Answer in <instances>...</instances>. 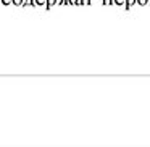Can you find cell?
I'll return each instance as SVG.
<instances>
[{"mask_svg": "<svg viewBox=\"0 0 150 147\" xmlns=\"http://www.w3.org/2000/svg\"><path fill=\"white\" fill-rule=\"evenodd\" d=\"M33 7H47L45 0H33Z\"/></svg>", "mask_w": 150, "mask_h": 147, "instance_id": "cell-1", "label": "cell"}, {"mask_svg": "<svg viewBox=\"0 0 150 147\" xmlns=\"http://www.w3.org/2000/svg\"><path fill=\"white\" fill-rule=\"evenodd\" d=\"M11 5H15V7H23L24 0H11Z\"/></svg>", "mask_w": 150, "mask_h": 147, "instance_id": "cell-2", "label": "cell"}, {"mask_svg": "<svg viewBox=\"0 0 150 147\" xmlns=\"http://www.w3.org/2000/svg\"><path fill=\"white\" fill-rule=\"evenodd\" d=\"M124 4H126V0H113V5H116V7H124Z\"/></svg>", "mask_w": 150, "mask_h": 147, "instance_id": "cell-3", "label": "cell"}, {"mask_svg": "<svg viewBox=\"0 0 150 147\" xmlns=\"http://www.w3.org/2000/svg\"><path fill=\"white\" fill-rule=\"evenodd\" d=\"M134 5H136V0H126L124 7H126V8H131V7H134Z\"/></svg>", "mask_w": 150, "mask_h": 147, "instance_id": "cell-4", "label": "cell"}, {"mask_svg": "<svg viewBox=\"0 0 150 147\" xmlns=\"http://www.w3.org/2000/svg\"><path fill=\"white\" fill-rule=\"evenodd\" d=\"M45 2H47V8L55 7V5H57V0H45Z\"/></svg>", "mask_w": 150, "mask_h": 147, "instance_id": "cell-5", "label": "cell"}, {"mask_svg": "<svg viewBox=\"0 0 150 147\" xmlns=\"http://www.w3.org/2000/svg\"><path fill=\"white\" fill-rule=\"evenodd\" d=\"M136 5H139V7H145L147 0H136Z\"/></svg>", "mask_w": 150, "mask_h": 147, "instance_id": "cell-6", "label": "cell"}, {"mask_svg": "<svg viewBox=\"0 0 150 147\" xmlns=\"http://www.w3.org/2000/svg\"><path fill=\"white\" fill-rule=\"evenodd\" d=\"M102 4H103L105 7H110V5H113V0H102Z\"/></svg>", "mask_w": 150, "mask_h": 147, "instance_id": "cell-7", "label": "cell"}, {"mask_svg": "<svg viewBox=\"0 0 150 147\" xmlns=\"http://www.w3.org/2000/svg\"><path fill=\"white\" fill-rule=\"evenodd\" d=\"M81 5L82 7H89L91 5V0H81Z\"/></svg>", "mask_w": 150, "mask_h": 147, "instance_id": "cell-8", "label": "cell"}, {"mask_svg": "<svg viewBox=\"0 0 150 147\" xmlns=\"http://www.w3.org/2000/svg\"><path fill=\"white\" fill-rule=\"evenodd\" d=\"M23 7H33V0H24V5Z\"/></svg>", "mask_w": 150, "mask_h": 147, "instance_id": "cell-9", "label": "cell"}, {"mask_svg": "<svg viewBox=\"0 0 150 147\" xmlns=\"http://www.w3.org/2000/svg\"><path fill=\"white\" fill-rule=\"evenodd\" d=\"M4 5H11V0H0Z\"/></svg>", "mask_w": 150, "mask_h": 147, "instance_id": "cell-10", "label": "cell"}]
</instances>
